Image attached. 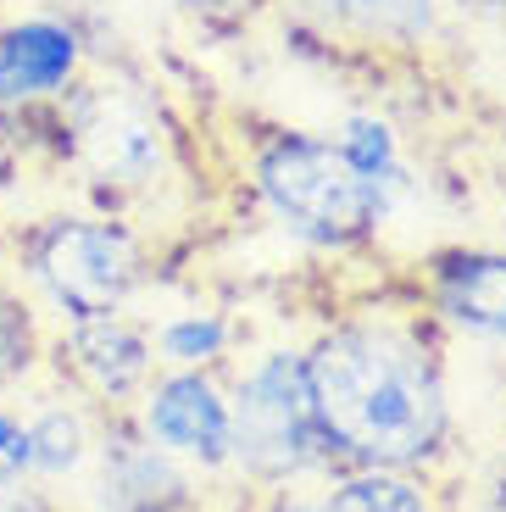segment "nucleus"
<instances>
[{"label": "nucleus", "instance_id": "nucleus-1", "mask_svg": "<svg viewBox=\"0 0 506 512\" xmlns=\"http://www.w3.org/2000/svg\"><path fill=\"white\" fill-rule=\"evenodd\" d=\"M306 384L334 468H423L451 451L456 412L440 329L423 307H362L306 340Z\"/></svg>", "mask_w": 506, "mask_h": 512}, {"label": "nucleus", "instance_id": "nucleus-2", "mask_svg": "<svg viewBox=\"0 0 506 512\" xmlns=\"http://www.w3.org/2000/svg\"><path fill=\"white\" fill-rule=\"evenodd\" d=\"M12 284L34 301L45 329L134 312L151 284V245L112 212H51L23 229Z\"/></svg>", "mask_w": 506, "mask_h": 512}, {"label": "nucleus", "instance_id": "nucleus-3", "mask_svg": "<svg viewBox=\"0 0 506 512\" xmlns=\"http://www.w3.org/2000/svg\"><path fill=\"white\" fill-rule=\"evenodd\" d=\"M245 173H251V195L267 212V223L301 251H323V256L362 251L395 218L390 201L373 184L356 179V167L345 162L334 134L267 128L251 145Z\"/></svg>", "mask_w": 506, "mask_h": 512}, {"label": "nucleus", "instance_id": "nucleus-4", "mask_svg": "<svg viewBox=\"0 0 506 512\" xmlns=\"http://www.w3.org/2000/svg\"><path fill=\"white\" fill-rule=\"evenodd\" d=\"M223 379L234 418V468H228L234 485H245L251 496H273V490H312L334 474L306 384V346L295 340L262 346Z\"/></svg>", "mask_w": 506, "mask_h": 512}, {"label": "nucleus", "instance_id": "nucleus-5", "mask_svg": "<svg viewBox=\"0 0 506 512\" xmlns=\"http://www.w3.org/2000/svg\"><path fill=\"white\" fill-rule=\"evenodd\" d=\"M45 117L67 128V156L84 167L106 195H140L167 179V128L156 106L128 84H78Z\"/></svg>", "mask_w": 506, "mask_h": 512}, {"label": "nucleus", "instance_id": "nucleus-6", "mask_svg": "<svg viewBox=\"0 0 506 512\" xmlns=\"http://www.w3.org/2000/svg\"><path fill=\"white\" fill-rule=\"evenodd\" d=\"M134 429L173 462L201 479H228L234 468V418H228V379L195 368H156L134 407Z\"/></svg>", "mask_w": 506, "mask_h": 512}, {"label": "nucleus", "instance_id": "nucleus-7", "mask_svg": "<svg viewBox=\"0 0 506 512\" xmlns=\"http://www.w3.org/2000/svg\"><path fill=\"white\" fill-rule=\"evenodd\" d=\"M156 373L151 351V323L134 312L117 318H89V323H62L45 340V379L67 384L101 412H128L134 396Z\"/></svg>", "mask_w": 506, "mask_h": 512}, {"label": "nucleus", "instance_id": "nucleus-8", "mask_svg": "<svg viewBox=\"0 0 506 512\" xmlns=\"http://www.w3.org/2000/svg\"><path fill=\"white\" fill-rule=\"evenodd\" d=\"M89 512H206L201 474L173 462L134 429L128 412H106L95 457L84 474Z\"/></svg>", "mask_w": 506, "mask_h": 512}, {"label": "nucleus", "instance_id": "nucleus-9", "mask_svg": "<svg viewBox=\"0 0 506 512\" xmlns=\"http://www.w3.org/2000/svg\"><path fill=\"white\" fill-rule=\"evenodd\" d=\"M89 45L67 12H23L0 23V112L45 117L84 84Z\"/></svg>", "mask_w": 506, "mask_h": 512}, {"label": "nucleus", "instance_id": "nucleus-10", "mask_svg": "<svg viewBox=\"0 0 506 512\" xmlns=\"http://www.w3.org/2000/svg\"><path fill=\"white\" fill-rule=\"evenodd\" d=\"M423 312L434 329L506 346V251L495 245H445L423 262Z\"/></svg>", "mask_w": 506, "mask_h": 512}, {"label": "nucleus", "instance_id": "nucleus-11", "mask_svg": "<svg viewBox=\"0 0 506 512\" xmlns=\"http://www.w3.org/2000/svg\"><path fill=\"white\" fill-rule=\"evenodd\" d=\"M17 407L28 423V451H34V485L56 490V485H78L89 474V457H95V440H101L106 412L89 407L84 396H73L67 384L45 379L17 390Z\"/></svg>", "mask_w": 506, "mask_h": 512}, {"label": "nucleus", "instance_id": "nucleus-12", "mask_svg": "<svg viewBox=\"0 0 506 512\" xmlns=\"http://www.w3.org/2000/svg\"><path fill=\"white\" fill-rule=\"evenodd\" d=\"M301 12L345 45L384 56H418L445 34L440 0H301Z\"/></svg>", "mask_w": 506, "mask_h": 512}, {"label": "nucleus", "instance_id": "nucleus-13", "mask_svg": "<svg viewBox=\"0 0 506 512\" xmlns=\"http://www.w3.org/2000/svg\"><path fill=\"white\" fill-rule=\"evenodd\" d=\"M317 501L323 512H440L434 474L423 468H334Z\"/></svg>", "mask_w": 506, "mask_h": 512}, {"label": "nucleus", "instance_id": "nucleus-14", "mask_svg": "<svg viewBox=\"0 0 506 512\" xmlns=\"http://www.w3.org/2000/svg\"><path fill=\"white\" fill-rule=\"evenodd\" d=\"M240 346V323L217 307H184L151 323L156 368H195V373H228Z\"/></svg>", "mask_w": 506, "mask_h": 512}, {"label": "nucleus", "instance_id": "nucleus-15", "mask_svg": "<svg viewBox=\"0 0 506 512\" xmlns=\"http://www.w3.org/2000/svg\"><path fill=\"white\" fill-rule=\"evenodd\" d=\"M334 145L345 151V162L356 167V179L373 184V190L390 201V212L401 206V195L412 190V162L401 151V134H395L390 117L379 112H351L334 128Z\"/></svg>", "mask_w": 506, "mask_h": 512}, {"label": "nucleus", "instance_id": "nucleus-16", "mask_svg": "<svg viewBox=\"0 0 506 512\" xmlns=\"http://www.w3.org/2000/svg\"><path fill=\"white\" fill-rule=\"evenodd\" d=\"M45 340L51 329L34 312V301L12 279H0V401L45 373Z\"/></svg>", "mask_w": 506, "mask_h": 512}, {"label": "nucleus", "instance_id": "nucleus-17", "mask_svg": "<svg viewBox=\"0 0 506 512\" xmlns=\"http://www.w3.org/2000/svg\"><path fill=\"white\" fill-rule=\"evenodd\" d=\"M34 485V451H28V423L12 396L0 401V490Z\"/></svg>", "mask_w": 506, "mask_h": 512}, {"label": "nucleus", "instance_id": "nucleus-18", "mask_svg": "<svg viewBox=\"0 0 506 512\" xmlns=\"http://www.w3.org/2000/svg\"><path fill=\"white\" fill-rule=\"evenodd\" d=\"M184 17H195V23H212V28H228V23H245V17H256L267 6V0H173Z\"/></svg>", "mask_w": 506, "mask_h": 512}, {"label": "nucleus", "instance_id": "nucleus-19", "mask_svg": "<svg viewBox=\"0 0 506 512\" xmlns=\"http://www.w3.org/2000/svg\"><path fill=\"white\" fill-rule=\"evenodd\" d=\"M445 17L456 23H473V28H506V0H440Z\"/></svg>", "mask_w": 506, "mask_h": 512}, {"label": "nucleus", "instance_id": "nucleus-20", "mask_svg": "<svg viewBox=\"0 0 506 512\" xmlns=\"http://www.w3.org/2000/svg\"><path fill=\"white\" fill-rule=\"evenodd\" d=\"M23 128V117H12V112H0V190L17 179V167H23V145H28V134H17Z\"/></svg>", "mask_w": 506, "mask_h": 512}, {"label": "nucleus", "instance_id": "nucleus-21", "mask_svg": "<svg viewBox=\"0 0 506 512\" xmlns=\"http://www.w3.org/2000/svg\"><path fill=\"white\" fill-rule=\"evenodd\" d=\"M0 512H67V507L45 485H17V490H0Z\"/></svg>", "mask_w": 506, "mask_h": 512}, {"label": "nucleus", "instance_id": "nucleus-22", "mask_svg": "<svg viewBox=\"0 0 506 512\" xmlns=\"http://www.w3.org/2000/svg\"><path fill=\"white\" fill-rule=\"evenodd\" d=\"M245 512H323V501H317V485L312 490H273V496H251Z\"/></svg>", "mask_w": 506, "mask_h": 512}, {"label": "nucleus", "instance_id": "nucleus-23", "mask_svg": "<svg viewBox=\"0 0 506 512\" xmlns=\"http://www.w3.org/2000/svg\"><path fill=\"white\" fill-rule=\"evenodd\" d=\"M490 512H506V457H501V468H495V479H490Z\"/></svg>", "mask_w": 506, "mask_h": 512}]
</instances>
